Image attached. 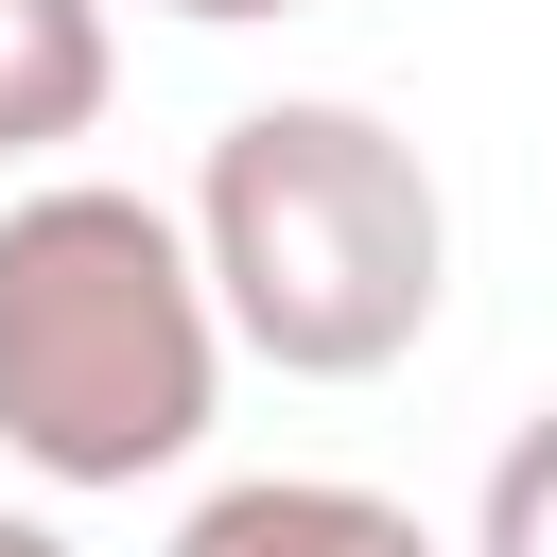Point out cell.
<instances>
[{
	"instance_id": "1",
	"label": "cell",
	"mask_w": 557,
	"mask_h": 557,
	"mask_svg": "<svg viewBox=\"0 0 557 557\" xmlns=\"http://www.w3.org/2000/svg\"><path fill=\"white\" fill-rule=\"evenodd\" d=\"M226 400V296L191 261V209L122 174H52L0 209V453L35 487H157L209 453Z\"/></svg>"
},
{
	"instance_id": "2",
	"label": "cell",
	"mask_w": 557,
	"mask_h": 557,
	"mask_svg": "<svg viewBox=\"0 0 557 557\" xmlns=\"http://www.w3.org/2000/svg\"><path fill=\"white\" fill-rule=\"evenodd\" d=\"M191 261L278 383H383L453 296V191L383 104H244L191 174Z\"/></svg>"
},
{
	"instance_id": "3",
	"label": "cell",
	"mask_w": 557,
	"mask_h": 557,
	"mask_svg": "<svg viewBox=\"0 0 557 557\" xmlns=\"http://www.w3.org/2000/svg\"><path fill=\"white\" fill-rule=\"evenodd\" d=\"M174 557H435V522L348 487V470H244L174 522Z\"/></svg>"
},
{
	"instance_id": "4",
	"label": "cell",
	"mask_w": 557,
	"mask_h": 557,
	"mask_svg": "<svg viewBox=\"0 0 557 557\" xmlns=\"http://www.w3.org/2000/svg\"><path fill=\"white\" fill-rule=\"evenodd\" d=\"M104 87H122L104 0H0V157L87 139V122H104Z\"/></svg>"
},
{
	"instance_id": "5",
	"label": "cell",
	"mask_w": 557,
	"mask_h": 557,
	"mask_svg": "<svg viewBox=\"0 0 557 557\" xmlns=\"http://www.w3.org/2000/svg\"><path fill=\"white\" fill-rule=\"evenodd\" d=\"M470 557H557V400L487 453V505H470Z\"/></svg>"
},
{
	"instance_id": "6",
	"label": "cell",
	"mask_w": 557,
	"mask_h": 557,
	"mask_svg": "<svg viewBox=\"0 0 557 557\" xmlns=\"http://www.w3.org/2000/svg\"><path fill=\"white\" fill-rule=\"evenodd\" d=\"M157 17H209V35H244V17H296V0H157Z\"/></svg>"
},
{
	"instance_id": "7",
	"label": "cell",
	"mask_w": 557,
	"mask_h": 557,
	"mask_svg": "<svg viewBox=\"0 0 557 557\" xmlns=\"http://www.w3.org/2000/svg\"><path fill=\"white\" fill-rule=\"evenodd\" d=\"M0 557H70V522H35V505H0Z\"/></svg>"
}]
</instances>
